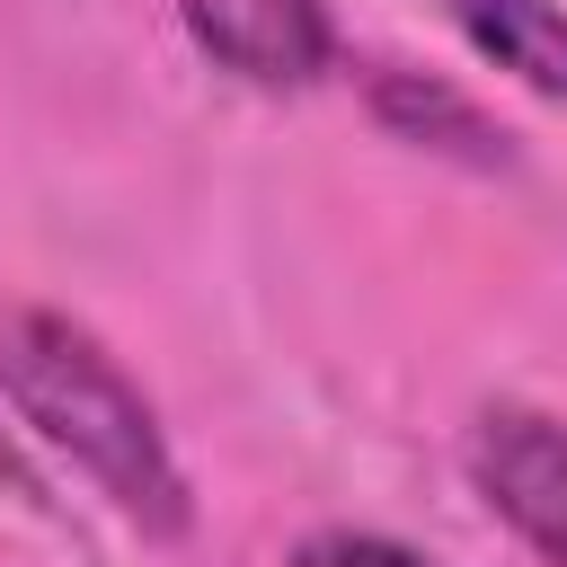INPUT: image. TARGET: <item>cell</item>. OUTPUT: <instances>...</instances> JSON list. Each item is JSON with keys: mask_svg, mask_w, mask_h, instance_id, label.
Masks as SVG:
<instances>
[{"mask_svg": "<svg viewBox=\"0 0 567 567\" xmlns=\"http://www.w3.org/2000/svg\"><path fill=\"white\" fill-rule=\"evenodd\" d=\"M177 27L239 89H310L337 71L328 0H177Z\"/></svg>", "mask_w": 567, "mask_h": 567, "instance_id": "3957f363", "label": "cell"}, {"mask_svg": "<svg viewBox=\"0 0 567 567\" xmlns=\"http://www.w3.org/2000/svg\"><path fill=\"white\" fill-rule=\"evenodd\" d=\"M292 567H443V558H425V549H408V540H390V532L328 523V532H301Z\"/></svg>", "mask_w": 567, "mask_h": 567, "instance_id": "8992f818", "label": "cell"}, {"mask_svg": "<svg viewBox=\"0 0 567 567\" xmlns=\"http://www.w3.org/2000/svg\"><path fill=\"white\" fill-rule=\"evenodd\" d=\"M0 399L9 416L62 452L124 523H142L151 540H177L195 523L186 470L159 434V408L133 390V372L62 310H9L0 319Z\"/></svg>", "mask_w": 567, "mask_h": 567, "instance_id": "6da1fadb", "label": "cell"}, {"mask_svg": "<svg viewBox=\"0 0 567 567\" xmlns=\"http://www.w3.org/2000/svg\"><path fill=\"white\" fill-rule=\"evenodd\" d=\"M470 487L487 496V514L540 558L567 567V416L532 408V399H487L470 416Z\"/></svg>", "mask_w": 567, "mask_h": 567, "instance_id": "7a4b0ae2", "label": "cell"}, {"mask_svg": "<svg viewBox=\"0 0 567 567\" xmlns=\"http://www.w3.org/2000/svg\"><path fill=\"white\" fill-rule=\"evenodd\" d=\"M478 62H496L514 89L567 106V9L558 0H443Z\"/></svg>", "mask_w": 567, "mask_h": 567, "instance_id": "5b68a950", "label": "cell"}, {"mask_svg": "<svg viewBox=\"0 0 567 567\" xmlns=\"http://www.w3.org/2000/svg\"><path fill=\"white\" fill-rule=\"evenodd\" d=\"M363 106H372V124H381L390 142H408V151H434V159L478 168V177L514 168V133H505L470 89H452L443 71H416V62H363Z\"/></svg>", "mask_w": 567, "mask_h": 567, "instance_id": "277c9868", "label": "cell"}]
</instances>
